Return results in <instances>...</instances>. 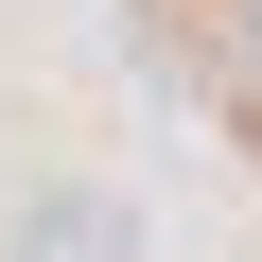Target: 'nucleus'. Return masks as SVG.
<instances>
[{
  "instance_id": "nucleus-1",
  "label": "nucleus",
  "mask_w": 262,
  "mask_h": 262,
  "mask_svg": "<svg viewBox=\"0 0 262 262\" xmlns=\"http://www.w3.org/2000/svg\"><path fill=\"white\" fill-rule=\"evenodd\" d=\"M18 262H140V210L122 192H35L18 210Z\"/></svg>"
}]
</instances>
